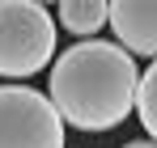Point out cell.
Listing matches in <instances>:
<instances>
[{
    "mask_svg": "<svg viewBox=\"0 0 157 148\" xmlns=\"http://www.w3.org/2000/svg\"><path fill=\"white\" fill-rule=\"evenodd\" d=\"M51 102L77 131H110L136 110L140 68L123 43L81 38L51 68Z\"/></svg>",
    "mask_w": 157,
    "mask_h": 148,
    "instance_id": "cell-1",
    "label": "cell"
},
{
    "mask_svg": "<svg viewBox=\"0 0 157 148\" xmlns=\"http://www.w3.org/2000/svg\"><path fill=\"white\" fill-rule=\"evenodd\" d=\"M55 55V21L43 0H0V76L26 80Z\"/></svg>",
    "mask_w": 157,
    "mask_h": 148,
    "instance_id": "cell-2",
    "label": "cell"
},
{
    "mask_svg": "<svg viewBox=\"0 0 157 148\" xmlns=\"http://www.w3.org/2000/svg\"><path fill=\"white\" fill-rule=\"evenodd\" d=\"M0 148H64V114L30 85H0Z\"/></svg>",
    "mask_w": 157,
    "mask_h": 148,
    "instance_id": "cell-3",
    "label": "cell"
},
{
    "mask_svg": "<svg viewBox=\"0 0 157 148\" xmlns=\"http://www.w3.org/2000/svg\"><path fill=\"white\" fill-rule=\"evenodd\" d=\"M110 30L132 55L157 59V0H110Z\"/></svg>",
    "mask_w": 157,
    "mask_h": 148,
    "instance_id": "cell-4",
    "label": "cell"
},
{
    "mask_svg": "<svg viewBox=\"0 0 157 148\" xmlns=\"http://www.w3.org/2000/svg\"><path fill=\"white\" fill-rule=\"evenodd\" d=\"M59 25L77 38H94L110 25V0H59Z\"/></svg>",
    "mask_w": 157,
    "mask_h": 148,
    "instance_id": "cell-5",
    "label": "cell"
},
{
    "mask_svg": "<svg viewBox=\"0 0 157 148\" xmlns=\"http://www.w3.org/2000/svg\"><path fill=\"white\" fill-rule=\"evenodd\" d=\"M136 119L149 131V140H157V59L149 64V72H140V93H136Z\"/></svg>",
    "mask_w": 157,
    "mask_h": 148,
    "instance_id": "cell-6",
    "label": "cell"
},
{
    "mask_svg": "<svg viewBox=\"0 0 157 148\" xmlns=\"http://www.w3.org/2000/svg\"><path fill=\"white\" fill-rule=\"evenodd\" d=\"M123 148H157V140H132V144H123Z\"/></svg>",
    "mask_w": 157,
    "mask_h": 148,
    "instance_id": "cell-7",
    "label": "cell"
},
{
    "mask_svg": "<svg viewBox=\"0 0 157 148\" xmlns=\"http://www.w3.org/2000/svg\"><path fill=\"white\" fill-rule=\"evenodd\" d=\"M43 4H59V0H43Z\"/></svg>",
    "mask_w": 157,
    "mask_h": 148,
    "instance_id": "cell-8",
    "label": "cell"
}]
</instances>
